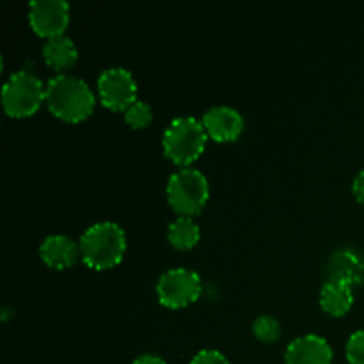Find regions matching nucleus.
Returning a JSON list of instances; mask_svg holds the SVG:
<instances>
[{
  "instance_id": "nucleus-1",
  "label": "nucleus",
  "mask_w": 364,
  "mask_h": 364,
  "mask_svg": "<svg viewBox=\"0 0 364 364\" xmlns=\"http://www.w3.org/2000/svg\"><path fill=\"white\" fill-rule=\"evenodd\" d=\"M46 105L59 119L80 123L92 114L96 98L82 78L59 73L46 84Z\"/></svg>"
},
{
  "instance_id": "nucleus-2",
  "label": "nucleus",
  "mask_w": 364,
  "mask_h": 364,
  "mask_svg": "<svg viewBox=\"0 0 364 364\" xmlns=\"http://www.w3.org/2000/svg\"><path fill=\"white\" fill-rule=\"evenodd\" d=\"M82 262L92 270H107L119 265L127 251V237L116 223H98L82 235Z\"/></svg>"
},
{
  "instance_id": "nucleus-3",
  "label": "nucleus",
  "mask_w": 364,
  "mask_h": 364,
  "mask_svg": "<svg viewBox=\"0 0 364 364\" xmlns=\"http://www.w3.org/2000/svg\"><path fill=\"white\" fill-rule=\"evenodd\" d=\"M208 142L203 121L192 116L176 117L164 132V153L176 166L187 167L203 155Z\"/></svg>"
},
{
  "instance_id": "nucleus-4",
  "label": "nucleus",
  "mask_w": 364,
  "mask_h": 364,
  "mask_svg": "<svg viewBox=\"0 0 364 364\" xmlns=\"http://www.w3.org/2000/svg\"><path fill=\"white\" fill-rule=\"evenodd\" d=\"M208 198V180L198 169L183 167L167 181V201L180 217H194L201 213Z\"/></svg>"
},
{
  "instance_id": "nucleus-5",
  "label": "nucleus",
  "mask_w": 364,
  "mask_h": 364,
  "mask_svg": "<svg viewBox=\"0 0 364 364\" xmlns=\"http://www.w3.org/2000/svg\"><path fill=\"white\" fill-rule=\"evenodd\" d=\"M46 102V85L28 71H16L2 87V107L9 117H28Z\"/></svg>"
},
{
  "instance_id": "nucleus-6",
  "label": "nucleus",
  "mask_w": 364,
  "mask_h": 364,
  "mask_svg": "<svg viewBox=\"0 0 364 364\" xmlns=\"http://www.w3.org/2000/svg\"><path fill=\"white\" fill-rule=\"evenodd\" d=\"M201 277L188 269H171L160 276L156 295L164 308L181 309L201 297Z\"/></svg>"
},
{
  "instance_id": "nucleus-7",
  "label": "nucleus",
  "mask_w": 364,
  "mask_h": 364,
  "mask_svg": "<svg viewBox=\"0 0 364 364\" xmlns=\"http://www.w3.org/2000/svg\"><path fill=\"white\" fill-rule=\"evenodd\" d=\"M100 102L114 112H127L137 102V84L124 68H109L98 78Z\"/></svg>"
},
{
  "instance_id": "nucleus-8",
  "label": "nucleus",
  "mask_w": 364,
  "mask_h": 364,
  "mask_svg": "<svg viewBox=\"0 0 364 364\" xmlns=\"http://www.w3.org/2000/svg\"><path fill=\"white\" fill-rule=\"evenodd\" d=\"M28 23L32 31L46 39L64 36L70 25V6L64 0H36L28 4Z\"/></svg>"
},
{
  "instance_id": "nucleus-9",
  "label": "nucleus",
  "mask_w": 364,
  "mask_h": 364,
  "mask_svg": "<svg viewBox=\"0 0 364 364\" xmlns=\"http://www.w3.org/2000/svg\"><path fill=\"white\" fill-rule=\"evenodd\" d=\"M201 121L208 139H213L215 142L237 141L244 132V117L233 107H213V109L206 110Z\"/></svg>"
},
{
  "instance_id": "nucleus-10",
  "label": "nucleus",
  "mask_w": 364,
  "mask_h": 364,
  "mask_svg": "<svg viewBox=\"0 0 364 364\" xmlns=\"http://www.w3.org/2000/svg\"><path fill=\"white\" fill-rule=\"evenodd\" d=\"M287 364H331L333 363V348L316 334L297 338L288 345L284 352Z\"/></svg>"
},
{
  "instance_id": "nucleus-11",
  "label": "nucleus",
  "mask_w": 364,
  "mask_h": 364,
  "mask_svg": "<svg viewBox=\"0 0 364 364\" xmlns=\"http://www.w3.org/2000/svg\"><path fill=\"white\" fill-rule=\"evenodd\" d=\"M39 255L50 269L55 270L70 269L78 262V258H82L80 245L66 235H52L45 238L39 247Z\"/></svg>"
},
{
  "instance_id": "nucleus-12",
  "label": "nucleus",
  "mask_w": 364,
  "mask_h": 364,
  "mask_svg": "<svg viewBox=\"0 0 364 364\" xmlns=\"http://www.w3.org/2000/svg\"><path fill=\"white\" fill-rule=\"evenodd\" d=\"M327 281L354 288L364 281V262L352 251H338L327 263Z\"/></svg>"
},
{
  "instance_id": "nucleus-13",
  "label": "nucleus",
  "mask_w": 364,
  "mask_h": 364,
  "mask_svg": "<svg viewBox=\"0 0 364 364\" xmlns=\"http://www.w3.org/2000/svg\"><path fill=\"white\" fill-rule=\"evenodd\" d=\"M43 59L53 71H66L78 60V50L75 43L66 36L48 39L43 46Z\"/></svg>"
},
{
  "instance_id": "nucleus-14",
  "label": "nucleus",
  "mask_w": 364,
  "mask_h": 364,
  "mask_svg": "<svg viewBox=\"0 0 364 364\" xmlns=\"http://www.w3.org/2000/svg\"><path fill=\"white\" fill-rule=\"evenodd\" d=\"M320 306L327 315L336 316V318L345 316L354 306L352 288L347 284L334 283V281H326L320 291Z\"/></svg>"
},
{
  "instance_id": "nucleus-15",
  "label": "nucleus",
  "mask_w": 364,
  "mask_h": 364,
  "mask_svg": "<svg viewBox=\"0 0 364 364\" xmlns=\"http://www.w3.org/2000/svg\"><path fill=\"white\" fill-rule=\"evenodd\" d=\"M167 238H169L171 245L174 249L188 251V249L198 245L199 238H201V231H199V226L194 223L192 217H178L176 220L169 224Z\"/></svg>"
},
{
  "instance_id": "nucleus-16",
  "label": "nucleus",
  "mask_w": 364,
  "mask_h": 364,
  "mask_svg": "<svg viewBox=\"0 0 364 364\" xmlns=\"http://www.w3.org/2000/svg\"><path fill=\"white\" fill-rule=\"evenodd\" d=\"M252 334L262 343H276L281 336V326L274 316L262 315L252 323Z\"/></svg>"
},
{
  "instance_id": "nucleus-17",
  "label": "nucleus",
  "mask_w": 364,
  "mask_h": 364,
  "mask_svg": "<svg viewBox=\"0 0 364 364\" xmlns=\"http://www.w3.org/2000/svg\"><path fill=\"white\" fill-rule=\"evenodd\" d=\"M124 121L128 123V127L134 128V130H142V128L149 127L153 121V110L142 100H137L130 109L124 112Z\"/></svg>"
},
{
  "instance_id": "nucleus-18",
  "label": "nucleus",
  "mask_w": 364,
  "mask_h": 364,
  "mask_svg": "<svg viewBox=\"0 0 364 364\" xmlns=\"http://www.w3.org/2000/svg\"><path fill=\"white\" fill-rule=\"evenodd\" d=\"M347 359L350 364H364V329L348 338Z\"/></svg>"
},
{
  "instance_id": "nucleus-19",
  "label": "nucleus",
  "mask_w": 364,
  "mask_h": 364,
  "mask_svg": "<svg viewBox=\"0 0 364 364\" xmlns=\"http://www.w3.org/2000/svg\"><path fill=\"white\" fill-rule=\"evenodd\" d=\"M191 364H231L219 350H201L192 358Z\"/></svg>"
},
{
  "instance_id": "nucleus-20",
  "label": "nucleus",
  "mask_w": 364,
  "mask_h": 364,
  "mask_svg": "<svg viewBox=\"0 0 364 364\" xmlns=\"http://www.w3.org/2000/svg\"><path fill=\"white\" fill-rule=\"evenodd\" d=\"M352 191H354V196L355 199H358L361 205H364V171L355 176L354 183H352Z\"/></svg>"
},
{
  "instance_id": "nucleus-21",
  "label": "nucleus",
  "mask_w": 364,
  "mask_h": 364,
  "mask_svg": "<svg viewBox=\"0 0 364 364\" xmlns=\"http://www.w3.org/2000/svg\"><path fill=\"white\" fill-rule=\"evenodd\" d=\"M132 364H166L162 358H159V355H153V354H146V355H141V358L135 359Z\"/></svg>"
}]
</instances>
